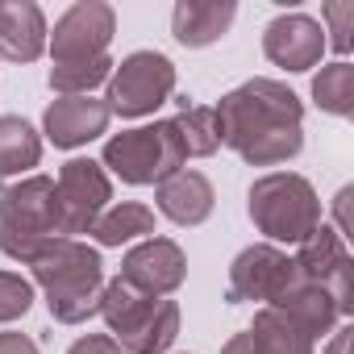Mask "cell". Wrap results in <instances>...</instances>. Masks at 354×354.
<instances>
[{"instance_id":"1","label":"cell","mask_w":354,"mask_h":354,"mask_svg":"<svg viewBox=\"0 0 354 354\" xmlns=\"http://www.w3.org/2000/svg\"><path fill=\"white\" fill-rule=\"evenodd\" d=\"M221 146H230L250 167H279L304 150V100L267 75L230 88L217 100Z\"/></svg>"},{"instance_id":"2","label":"cell","mask_w":354,"mask_h":354,"mask_svg":"<svg viewBox=\"0 0 354 354\" xmlns=\"http://www.w3.org/2000/svg\"><path fill=\"white\" fill-rule=\"evenodd\" d=\"M34 283L46 296V308L59 325H84L100 313L104 296V263L100 250L80 238H59L34 267Z\"/></svg>"},{"instance_id":"3","label":"cell","mask_w":354,"mask_h":354,"mask_svg":"<svg viewBox=\"0 0 354 354\" xmlns=\"http://www.w3.org/2000/svg\"><path fill=\"white\" fill-rule=\"evenodd\" d=\"M59 196L55 175H21L0 184V250L13 263L34 267L59 242Z\"/></svg>"},{"instance_id":"4","label":"cell","mask_w":354,"mask_h":354,"mask_svg":"<svg viewBox=\"0 0 354 354\" xmlns=\"http://www.w3.org/2000/svg\"><path fill=\"white\" fill-rule=\"evenodd\" d=\"M246 213L271 246H300L321 225V196L296 171H267L246 192Z\"/></svg>"},{"instance_id":"5","label":"cell","mask_w":354,"mask_h":354,"mask_svg":"<svg viewBox=\"0 0 354 354\" xmlns=\"http://www.w3.org/2000/svg\"><path fill=\"white\" fill-rule=\"evenodd\" d=\"M184 146L171 121H150V125H133L121 129L104 142L100 167L109 175H117L129 188H146V184H162L167 175L184 171Z\"/></svg>"},{"instance_id":"6","label":"cell","mask_w":354,"mask_h":354,"mask_svg":"<svg viewBox=\"0 0 354 354\" xmlns=\"http://www.w3.org/2000/svg\"><path fill=\"white\" fill-rule=\"evenodd\" d=\"M175 96V63L162 50H133L121 63H113V75L104 84V109L109 117H150Z\"/></svg>"},{"instance_id":"7","label":"cell","mask_w":354,"mask_h":354,"mask_svg":"<svg viewBox=\"0 0 354 354\" xmlns=\"http://www.w3.org/2000/svg\"><path fill=\"white\" fill-rule=\"evenodd\" d=\"M55 196H59V234L63 238L92 234L96 217L113 205V175L96 158H67L55 175Z\"/></svg>"},{"instance_id":"8","label":"cell","mask_w":354,"mask_h":354,"mask_svg":"<svg viewBox=\"0 0 354 354\" xmlns=\"http://www.w3.org/2000/svg\"><path fill=\"white\" fill-rule=\"evenodd\" d=\"M113 34H117V13H113V5H104V0H80V5H71V9L55 21V30L46 34L50 63L100 59V55H109Z\"/></svg>"},{"instance_id":"9","label":"cell","mask_w":354,"mask_h":354,"mask_svg":"<svg viewBox=\"0 0 354 354\" xmlns=\"http://www.w3.org/2000/svg\"><path fill=\"white\" fill-rule=\"evenodd\" d=\"M117 275L129 279L138 292H146L154 300H167L188 279V254L175 238H142V242H133L125 250Z\"/></svg>"},{"instance_id":"10","label":"cell","mask_w":354,"mask_h":354,"mask_svg":"<svg viewBox=\"0 0 354 354\" xmlns=\"http://www.w3.org/2000/svg\"><path fill=\"white\" fill-rule=\"evenodd\" d=\"M267 308H279V313H283L288 321H296L313 342H317V337H329V333L342 325V317H337L329 292H325L317 279H308L296 263H288V271L279 275L275 292L267 296Z\"/></svg>"},{"instance_id":"11","label":"cell","mask_w":354,"mask_h":354,"mask_svg":"<svg viewBox=\"0 0 354 354\" xmlns=\"http://www.w3.org/2000/svg\"><path fill=\"white\" fill-rule=\"evenodd\" d=\"M263 55H267V63H275L292 75L313 71L325 55V30L308 13H279L263 30Z\"/></svg>"},{"instance_id":"12","label":"cell","mask_w":354,"mask_h":354,"mask_svg":"<svg viewBox=\"0 0 354 354\" xmlns=\"http://www.w3.org/2000/svg\"><path fill=\"white\" fill-rule=\"evenodd\" d=\"M109 109L96 96H55L42 113V133L59 150H80L109 129Z\"/></svg>"},{"instance_id":"13","label":"cell","mask_w":354,"mask_h":354,"mask_svg":"<svg viewBox=\"0 0 354 354\" xmlns=\"http://www.w3.org/2000/svg\"><path fill=\"white\" fill-rule=\"evenodd\" d=\"M288 263H292V254L288 250H279V246H271V242H254V246H246V250H238L234 254V263H230V288H225V300L230 304H267V296L275 292V283H279V275L288 271Z\"/></svg>"},{"instance_id":"14","label":"cell","mask_w":354,"mask_h":354,"mask_svg":"<svg viewBox=\"0 0 354 354\" xmlns=\"http://www.w3.org/2000/svg\"><path fill=\"white\" fill-rule=\"evenodd\" d=\"M154 201H158V213L180 230L205 225L217 209V192L209 184V175H201L192 167H184V171L167 175L162 184H154Z\"/></svg>"},{"instance_id":"15","label":"cell","mask_w":354,"mask_h":354,"mask_svg":"<svg viewBox=\"0 0 354 354\" xmlns=\"http://www.w3.org/2000/svg\"><path fill=\"white\" fill-rule=\"evenodd\" d=\"M46 13L34 0H0V59L34 63L46 55Z\"/></svg>"},{"instance_id":"16","label":"cell","mask_w":354,"mask_h":354,"mask_svg":"<svg viewBox=\"0 0 354 354\" xmlns=\"http://www.w3.org/2000/svg\"><path fill=\"white\" fill-rule=\"evenodd\" d=\"M234 17H238L234 0H180L171 9V38L188 50H205L230 34Z\"/></svg>"},{"instance_id":"17","label":"cell","mask_w":354,"mask_h":354,"mask_svg":"<svg viewBox=\"0 0 354 354\" xmlns=\"http://www.w3.org/2000/svg\"><path fill=\"white\" fill-rule=\"evenodd\" d=\"M38 162H42V133L26 117L5 113L0 117V180L34 175Z\"/></svg>"},{"instance_id":"18","label":"cell","mask_w":354,"mask_h":354,"mask_svg":"<svg viewBox=\"0 0 354 354\" xmlns=\"http://www.w3.org/2000/svg\"><path fill=\"white\" fill-rule=\"evenodd\" d=\"M180 337V304L175 300H154V308L125 333L117 337V346L125 354H167Z\"/></svg>"},{"instance_id":"19","label":"cell","mask_w":354,"mask_h":354,"mask_svg":"<svg viewBox=\"0 0 354 354\" xmlns=\"http://www.w3.org/2000/svg\"><path fill=\"white\" fill-rule=\"evenodd\" d=\"M92 238H96V246H129V242L154 238V209H146V205H138V201L109 205V209L96 217Z\"/></svg>"},{"instance_id":"20","label":"cell","mask_w":354,"mask_h":354,"mask_svg":"<svg viewBox=\"0 0 354 354\" xmlns=\"http://www.w3.org/2000/svg\"><path fill=\"white\" fill-rule=\"evenodd\" d=\"M180 113L171 117L175 133H180V146H184V158H209L221 150V129H217V113L209 104H192L188 96H175Z\"/></svg>"},{"instance_id":"21","label":"cell","mask_w":354,"mask_h":354,"mask_svg":"<svg viewBox=\"0 0 354 354\" xmlns=\"http://www.w3.org/2000/svg\"><path fill=\"white\" fill-rule=\"evenodd\" d=\"M154 308V296H146V292H138L129 279H121V275H113V279H104V296H100V317H104V325H109V337L117 342V337H125L146 313Z\"/></svg>"},{"instance_id":"22","label":"cell","mask_w":354,"mask_h":354,"mask_svg":"<svg viewBox=\"0 0 354 354\" xmlns=\"http://www.w3.org/2000/svg\"><path fill=\"white\" fill-rule=\"evenodd\" d=\"M250 337L259 354H313V337L296 321H288L279 308H267V304L254 313Z\"/></svg>"},{"instance_id":"23","label":"cell","mask_w":354,"mask_h":354,"mask_svg":"<svg viewBox=\"0 0 354 354\" xmlns=\"http://www.w3.org/2000/svg\"><path fill=\"white\" fill-rule=\"evenodd\" d=\"M292 263L308 275V279H325L333 267H342V263H350V246H346V238L333 230V225H317L300 246H296V254H292Z\"/></svg>"},{"instance_id":"24","label":"cell","mask_w":354,"mask_h":354,"mask_svg":"<svg viewBox=\"0 0 354 354\" xmlns=\"http://www.w3.org/2000/svg\"><path fill=\"white\" fill-rule=\"evenodd\" d=\"M313 104L321 109V113H329V117H354V67H350V59H337V63H329V67H321L317 75H313Z\"/></svg>"},{"instance_id":"25","label":"cell","mask_w":354,"mask_h":354,"mask_svg":"<svg viewBox=\"0 0 354 354\" xmlns=\"http://www.w3.org/2000/svg\"><path fill=\"white\" fill-rule=\"evenodd\" d=\"M113 75V59H80V63H55L50 67V92L59 96H92V88H104Z\"/></svg>"},{"instance_id":"26","label":"cell","mask_w":354,"mask_h":354,"mask_svg":"<svg viewBox=\"0 0 354 354\" xmlns=\"http://www.w3.org/2000/svg\"><path fill=\"white\" fill-rule=\"evenodd\" d=\"M321 30H325V50L346 59L354 46V0H329V5H321Z\"/></svg>"},{"instance_id":"27","label":"cell","mask_w":354,"mask_h":354,"mask_svg":"<svg viewBox=\"0 0 354 354\" xmlns=\"http://www.w3.org/2000/svg\"><path fill=\"white\" fill-rule=\"evenodd\" d=\"M34 308V283L17 271H0V325H9Z\"/></svg>"},{"instance_id":"28","label":"cell","mask_w":354,"mask_h":354,"mask_svg":"<svg viewBox=\"0 0 354 354\" xmlns=\"http://www.w3.org/2000/svg\"><path fill=\"white\" fill-rule=\"evenodd\" d=\"M117 350H121V346H117L109 333H84V337L71 342L67 354H117Z\"/></svg>"},{"instance_id":"29","label":"cell","mask_w":354,"mask_h":354,"mask_svg":"<svg viewBox=\"0 0 354 354\" xmlns=\"http://www.w3.org/2000/svg\"><path fill=\"white\" fill-rule=\"evenodd\" d=\"M0 354H42V350H38V342L30 333L5 329V333H0Z\"/></svg>"},{"instance_id":"30","label":"cell","mask_w":354,"mask_h":354,"mask_svg":"<svg viewBox=\"0 0 354 354\" xmlns=\"http://www.w3.org/2000/svg\"><path fill=\"white\" fill-rule=\"evenodd\" d=\"M350 201H354V188L346 184V188L333 196V217H337V225H333V230H337L342 238H350Z\"/></svg>"},{"instance_id":"31","label":"cell","mask_w":354,"mask_h":354,"mask_svg":"<svg viewBox=\"0 0 354 354\" xmlns=\"http://www.w3.org/2000/svg\"><path fill=\"white\" fill-rule=\"evenodd\" d=\"M350 346H354V325H350V321H342V325L329 333V346H325V354H350Z\"/></svg>"},{"instance_id":"32","label":"cell","mask_w":354,"mask_h":354,"mask_svg":"<svg viewBox=\"0 0 354 354\" xmlns=\"http://www.w3.org/2000/svg\"><path fill=\"white\" fill-rule=\"evenodd\" d=\"M221 354H259V350H254V337H250V329H246V333H234V337L221 346Z\"/></svg>"},{"instance_id":"33","label":"cell","mask_w":354,"mask_h":354,"mask_svg":"<svg viewBox=\"0 0 354 354\" xmlns=\"http://www.w3.org/2000/svg\"><path fill=\"white\" fill-rule=\"evenodd\" d=\"M117 354H125V350H117Z\"/></svg>"}]
</instances>
